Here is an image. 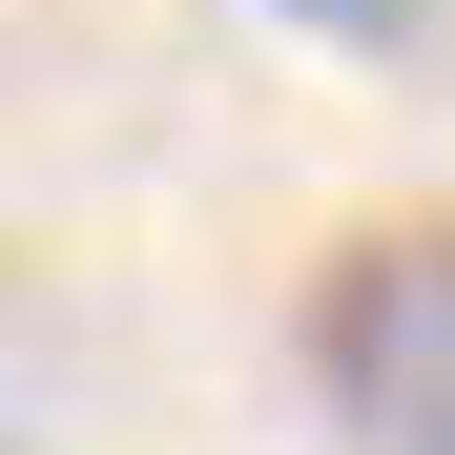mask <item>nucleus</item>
<instances>
[{
    "instance_id": "nucleus-1",
    "label": "nucleus",
    "mask_w": 455,
    "mask_h": 455,
    "mask_svg": "<svg viewBox=\"0 0 455 455\" xmlns=\"http://www.w3.org/2000/svg\"><path fill=\"white\" fill-rule=\"evenodd\" d=\"M290 352H311V414L352 455H455V228L435 207L352 228L311 269V311H290Z\"/></svg>"
},
{
    "instance_id": "nucleus-2",
    "label": "nucleus",
    "mask_w": 455,
    "mask_h": 455,
    "mask_svg": "<svg viewBox=\"0 0 455 455\" xmlns=\"http://www.w3.org/2000/svg\"><path fill=\"white\" fill-rule=\"evenodd\" d=\"M311 42H394V21H435V0H290Z\"/></svg>"
}]
</instances>
